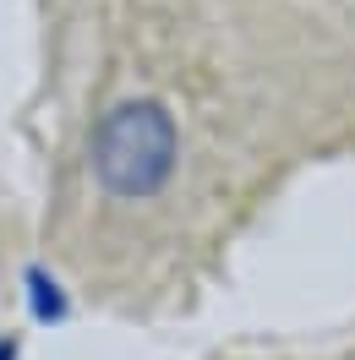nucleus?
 Segmentation results:
<instances>
[{
  "label": "nucleus",
  "instance_id": "f257e3e1",
  "mask_svg": "<svg viewBox=\"0 0 355 360\" xmlns=\"http://www.w3.org/2000/svg\"><path fill=\"white\" fill-rule=\"evenodd\" d=\"M180 153L175 120L154 98H126L93 126V175L115 197H154Z\"/></svg>",
  "mask_w": 355,
  "mask_h": 360
}]
</instances>
